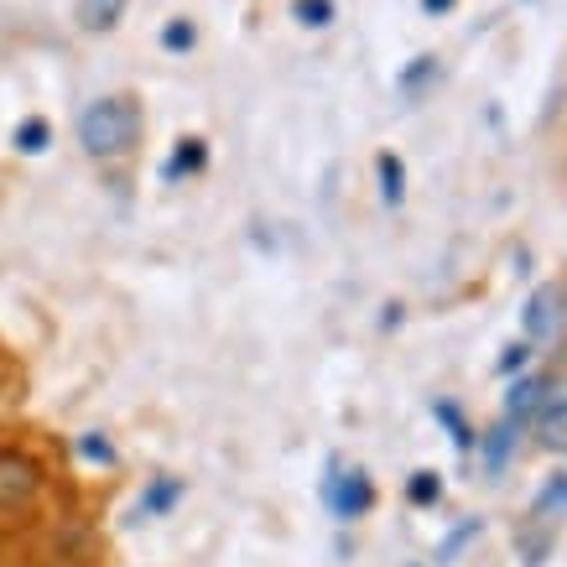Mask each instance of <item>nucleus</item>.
<instances>
[{
  "label": "nucleus",
  "instance_id": "f257e3e1",
  "mask_svg": "<svg viewBox=\"0 0 567 567\" xmlns=\"http://www.w3.org/2000/svg\"><path fill=\"white\" fill-rule=\"evenodd\" d=\"M141 141V104L131 94H104L79 115V146L100 162H121Z\"/></svg>",
  "mask_w": 567,
  "mask_h": 567
},
{
  "label": "nucleus",
  "instance_id": "f03ea898",
  "mask_svg": "<svg viewBox=\"0 0 567 567\" xmlns=\"http://www.w3.org/2000/svg\"><path fill=\"white\" fill-rule=\"evenodd\" d=\"M42 499V468L21 447H0V516H27Z\"/></svg>",
  "mask_w": 567,
  "mask_h": 567
},
{
  "label": "nucleus",
  "instance_id": "7ed1b4c3",
  "mask_svg": "<svg viewBox=\"0 0 567 567\" xmlns=\"http://www.w3.org/2000/svg\"><path fill=\"white\" fill-rule=\"evenodd\" d=\"M328 495V511L339 520H360L370 505H375V484H370V474L364 468H333V480L323 484Z\"/></svg>",
  "mask_w": 567,
  "mask_h": 567
},
{
  "label": "nucleus",
  "instance_id": "20e7f679",
  "mask_svg": "<svg viewBox=\"0 0 567 567\" xmlns=\"http://www.w3.org/2000/svg\"><path fill=\"white\" fill-rule=\"evenodd\" d=\"M526 339L542 349H551L563 339V292L557 287H536L526 302Z\"/></svg>",
  "mask_w": 567,
  "mask_h": 567
},
{
  "label": "nucleus",
  "instance_id": "39448f33",
  "mask_svg": "<svg viewBox=\"0 0 567 567\" xmlns=\"http://www.w3.org/2000/svg\"><path fill=\"white\" fill-rule=\"evenodd\" d=\"M567 520V474H551L547 484H542V495H536L532 505V526H536V542H547L557 526Z\"/></svg>",
  "mask_w": 567,
  "mask_h": 567
},
{
  "label": "nucleus",
  "instance_id": "423d86ee",
  "mask_svg": "<svg viewBox=\"0 0 567 567\" xmlns=\"http://www.w3.org/2000/svg\"><path fill=\"white\" fill-rule=\"evenodd\" d=\"M536 432H542L547 447H567V391L542 395V406H536Z\"/></svg>",
  "mask_w": 567,
  "mask_h": 567
},
{
  "label": "nucleus",
  "instance_id": "0eeeda50",
  "mask_svg": "<svg viewBox=\"0 0 567 567\" xmlns=\"http://www.w3.org/2000/svg\"><path fill=\"white\" fill-rule=\"evenodd\" d=\"M542 395H547V380L520 375L516 385H511V395H505V422H526V416H536Z\"/></svg>",
  "mask_w": 567,
  "mask_h": 567
},
{
  "label": "nucleus",
  "instance_id": "6e6552de",
  "mask_svg": "<svg viewBox=\"0 0 567 567\" xmlns=\"http://www.w3.org/2000/svg\"><path fill=\"white\" fill-rule=\"evenodd\" d=\"M73 17H79L84 32H110V27L125 17V0H79V11H73Z\"/></svg>",
  "mask_w": 567,
  "mask_h": 567
},
{
  "label": "nucleus",
  "instance_id": "1a4fd4ad",
  "mask_svg": "<svg viewBox=\"0 0 567 567\" xmlns=\"http://www.w3.org/2000/svg\"><path fill=\"white\" fill-rule=\"evenodd\" d=\"M177 499H183V480H173V474H162V480H156L152 489L141 495V516H146V520H152V516H167V511H173Z\"/></svg>",
  "mask_w": 567,
  "mask_h": 567
},
{
  "label": "nucleus",
  "instance_id": "9d476101",
  "mask_svg": "<svg viewBox=\"0 0 567 567\" xmlns=\"http://www.w3.org/2000/svg\"><path fill=\"white\" fill-rule=\"evenodd\" d=\"M375 173H380V198H385V204H401V193H406V167H401L391 152H380Z\"/></svg>",
  "mask_w": 567,
  "mask_h": 567
},
{
  "label": "nucleus",
  "instance_id": "9b49d317",
  "mask_svg": "<svg viewBox=\"0 0 567 567\" xmlns=\"http://www.w3.org/2000/svg\"><path fill=\"white\" fill-rule=\"evenodd\" d=\"M48 141H52V125L42 121V115H32V121H21V125H17V146H21L27 156L48 152Z\"/></svg>",
  "mask_w": 567,
  "mask_h": 567
},
{
  "label": "nucleus",
  "instance_id": "f8f14e48",
  "mask_svg": "<svg viewBox=\"0 0 567 567\" xmlns=\"http://www.w3.org/2000/svg\"><path fill=\"white\" fill-rule=\"evenodd\" d=\"M204 141H177V156L167 162V177H183V173H198L204 167Z\"/></svg>",
  "mask_w": 567,
  "mask_h": 567
},
{
  "label": "nucleus",
  "instance_id": "ddd939ff",
  "mask_svg": "<svg viewBox=\"0 0 567 567\" xmlns=\"http://www.w3.org/2000/svg\"><path fill=\"white\" fill-rule=\"evenodd\" d=\"M406 495H412V505H437V495H443V480H437L432 468H416L412 484H406Z\"/></svg>",
  "mask_w": 567,
  "mask_h": 567
},
{
  "label": "nucleus",
  "instance_id": "4468645a",
  "mask_svg": "<svg viewBox=\"0 0 567 567\" xmlns=\"http://www.w3.org/2000/svg\"><path fill=\"white\" fill-rule=\"evenodd\" d=\"M193 42H198L193 21H167V27H162V48H167V52H188Z\"/></svg>",
  "mask_w": 567,
  "mask_h": 567
},
{
  "label": "nucleus",
  "instance_id": "2eb2a0df",
  "mask_svg": "<svg viewBox=\"0 0 567 567\" xmlns=\"http://www.w3.org/2000/svg\"><path fill=\"white\" fill-rule=\"evenodd\" d=\"M79 453H84L89 464H115V447H110L104 432H84V437H79Z\"/></svg>",
  "mask_w": 567,
  "mask_h": 567
},
{
  "label": "nucleus",
  "instance_id": "dca6fc26",
  "mask_svg": "<svg viewBox=\"0 0 567 567\" xmlns=\"http://www.w3.org/2000/svg\"><path fill=\"white\" fill-rule=\"evenodd\" d=\"M297 21L302 27H328L333 21V0H297Z\"/></svg>",
  "mask_w": 567,
  "mask_h": 567
},
{
  "label": "nucleus",
  "instance_id": "f3484780",
  "mask_svg": "<svg viewBox=\"0 0 567 567\" xmlns=\"http://www.w3.org/2000/svg\"><path fill=\"white\" fill-rule=\"evenodd\" d=\"M427 79H437V58H416L412 69H406V79H401V89H406V94H416Z\"/></svg>",
  "mask_w": 567,
  "mask_h": 567
},
{
  "label": "nucleus",
  "instance_id": "a211bd4d",
  "mask_svg": "<svg viewBox=\"0 0 567 567\" xmlns=\"http://www.w3.org/2000/svg\"><path fill=\"white\" fill-rule=\"evenodd\" d=\"M511 432H516V422H499V432L489 437V468L505 464V453H511Z\"/></svg>",
  "mask_w": 567,
  "mask_h": 567
},
{
  "label": "nucleus",
  "instance_id": "6ab92c4d",
  "mask_svg": "<svg viewBox=\"0 0 567 567\" xmlns=\"http://www.w3.org/2000/svg\"><path fill=\"white\" fill-rule=\"evenodd\" d=\"M474 532H480V520H464V526H458V532H453V536L443 542V547H437V563H453V551L464 547V542H468Z\"/></svg>",
  "mask_w": 567,
  "mask_h": 567
},
{
  "label": "nucleus",
  "instance_id": "aec40b11",
  "mask_svg": "<svg viewBox=\"0 0 567 567\" xmlns=\"http://www.w3.org/2000/svg\"><path fill=\"white\" fill-rule=\"evenodd\" d=\"M437 416H443L447 427H453V443H458V447H474V437H468V427H464V416L453 412L447 401H437Z\"/></svg>",
  "mask_w": 567,
  "mask_h": 567
},
{
  "label": "nucleus",
  "instance_id": "412c9836",
  "mask_svg": "<svg viewBox=\"0 0 567 567\" xmlns=\"http://www.w3.org/2000/svg\"><path fill=\"white\" fill-rule=\"evenodd\" d=\"M526 354H532L526 344H511L505 354H499V370H520V364H526Z\"/></svg>",
  "mask_w": 567,
  "mask_h": 567
},
{
  "label": "nucleus",
  "instance_id": "4be33fe9",
  "mask_svg": "<svg viewBox=\"0 0 567 567\" xmlns=\"http://www.w3.org/2000/svg\"><path fill=\"white\" fill-rule=\"evenodd\" d=\"M422 11H432V17H443V11H453V0H422Z\"/></svg>",
  "mask_w": 567,
  "mask_h": 567
}]
</instances>
